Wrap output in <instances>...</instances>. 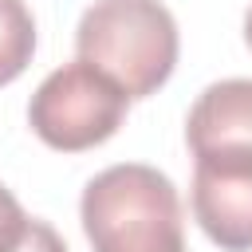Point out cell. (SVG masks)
<instances>
[{
	"mask_svg": "<svg viewBox=\"0 0 252 252\" xmlns=\"http://www.w3.org/2000/svg\"><path fill=\"white\" fill-rule=\"evenodd\" d=\"M35 55V20L24 0H0V87L16 83Z\"/></svg>",
	"mask_w": 252,
	"mask_h": 252,
	"instance_id": "8992f818",
	"label": "cell"
},
{
	"mask_svg": "<svg viewBox=\"0 0 252 252\" xmlns=\"http://www.w3.org/2000/svg\"><path fill=\"white\" fill-rule=\"evenodd\" d=\"M193 220L224 252H252V150L197 154Z\"/></svg>",
	"mask_w": 252,
	"mask_h": 252,
	"instance_id": "277c9868",
	"label": "cell"
},
{
	"mask_svg": "<svg viewBox=\"0 0 252 252\" xmlns=\"http://www.w3.org/2000/svg\"><path fill=\"white\" fill-rule=\"evenodd\" d=\"M185 142L197 154L252 150V79L209 83L185 118Z\"/></svg>",
	"mask_w": 252,
	"mask_h": 252,
	"instance_id": "5b68a950",
	"label": "cell"
},
{
	"mask_svg": "<svg viewBox=\"0 0 252 252\" xmlns=\"http://www.w3.org/2000/svg\"><path fill=\"white\" fill-rule=\"evenodd\" d=\"M244 43H248V47H252V8H248V12H244Z\"/></svg>",
	"mask_w": 252,
	"mask_h": 252,
	"instance_id": "9c48e42d",
	"label": "cell"
},
{
	"mask_svg": "<svg viewBox=\"0 0 252 252\" xmlns=\"http://www.w3.org/2000/svg\"><path fill=\"white\" fill-rule=\"evenodd\" d=\"M79 220L94 252H189L173 181L142 161L94 173L83 189Z\"/></svg>",
	"mask_w": 252,
	"mask_h": 252,
	"instance_id": "6da1fadb",
	"label": "cell"
},
{
	"mask_svg": "<svg viewBox=\"0 0 252 252\" xmlns=\"http://www.w3.org/2000/svg\"><path fill=\"white\" fill-rule=\"evenodd\" d=\"M177 47V20L161 0H94L75 28L79 59L114 79L130 102L165 87Z\"/></svg>",
	"mask_w": 252,
	"mask_h": 252,
	"instance_id": "7a4b0ae2",
	"label": "cell"
},
{
	"mask_svg": "<svg viewBox=\"0 0 252 252\" xmlns=\"http://www.w3.org/2000/svg\"><path fill=\"white\" fill-rule=\"evenodd\" d=\"M126 106H130V94L114 79L75 59L55 67L35 87L28 102V126L43 146L59 154H83L118 134Z\"/></svg>",
	"mask_w": 252,
	"mask_h": 252,
	"instance_id": "3957f363",
	"label": "cell"
},
{
	"mask_svg": "<svg viewBox=\"0 0 252 252\" xmlns=\"http://www.w3.org/2000/svg\"><path fill=\"white\" fill-rule=\"evenodd\" d=\"M0 252H67V244L47 220L28 217L8 240H0Z\"/></svg>",
	"mask_w": 252,
	"mask_h": 252,
	"instance_id": "52a82bcc",
	"label": "cell"
},
{
	"mask_svg": "<svg viewBox=\"0 0 252 252\" xmlns=\"http://www.w3.org/2000/svg\"><path fill=\"white\" fill-rule=\"evenodd\" d=\"M28 220V213H24V205L12 197V189L8 185H0V240H8L20 224Z\"/></svg>",
	"mask_w": 252,
	"mask_h": 252,
	"instance_id": "ba28073f",
	"label": "cell"
}]
</instances>
